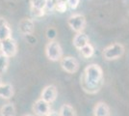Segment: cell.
<instances>
[{
	"label": "cell",
	"instance_id": "52a82bcc",
	"mask_svg": "<svg viewBox=\"0 0 129 116\" xmlns=\"http://www.w3.org/2000/svg\"><path fill=\"white\" fill-rule=\"evenodd\" d=\"M33 111L38 116H46L50 112V104L43 99H39L33 105Z\"/></svg>",
	"mask_w": 129,
	"mask_h": 116
},
{
	"label": "cell",
	"instance_id": "8992f818",
	"mask_svg": "<svg viewBox=\"0 0 129 116\" xmlns=\"http://www.w3.org/2000/svg\"><path fill=\"white\" fill-rule=\"evenodd\" d=\"M62 69L69 74H74L79 70V63L72 56H66L61 59Z\"/></svg>",
	"mask_w": 129,
	"mask_h": 116
},
{
	"label": "cell",
	"instance_id": "9a60e30c",
	"mask_svg": "<svg viewBox=\"0 0 129 116\" xmlns=\"http://www.w3.org/2000/svg\"><path fill=\"white\" fill-rule=\"evenodd\" d=\"M59 112L61 116H77L75 109L70 105H63L61 106Z\"/></svg>",
	"mask_w": 129,
	"mask_h": 116
},
{
	"label": "cell",
	"instance_id": "d6986e66",
	"mask_svg": "<svg viewBox=\"0 0 129 116\" xmlns=\"http://www.w3.org/2000/svg\"><path fill=\"white\" fill-rule=\"evenodd\" d=\"M68 4H67V1H63V0H60L57 3L54 4V9L59 13H64L68 9Z\"/></svg>",
	"mask_w": 129,
	"mask_h": 116
},
{
	"label": "cell",
	"instance_id": "ba28073f",
	"mask_svg": "<svg viewBox=\"0 0 129 116\" xmlns=\"http://www.w3.org/2000/svg\"><path fill=\"white\" fill-rule=\"evenodd\" d=\"M57 95H58V92H57L56 87L54 85H47L46 87L43 88L41 96H42V99L46 101L49 104H51L56 100Z\"/></svg>",
	"mask_w": 129,
	"mask_h": 116
},
{
	"label": "cell",
	"instance_id": "d4e9b609",
	"mask_svg": "<svg viewBox=\"0 0 129 116\" xmlns=\"http://www.w3.org/2000/svg\"><path fill=\"white\" fill-rule=\"evenodd\" d=\"M0 51H1V41H0Z\"/></svg>",
	"mask_w": 129,
	"mask_h": 116
},
{
	"label": "cell",
	"instance_id": "3957f363",
	"mask_svg": "<svg viewBox=\"0 0 129 116\" xmlns=\"http://www.w3.org/2000/svg\"><path fill=\"white\" fill-rule=\"evenodd\" d=\"M45 54L50 61H58L63 58V50L56 41H50L45 45Z\"/></svg>",
	"mask_w": 129,
	"mask_h": 116
},
{
	"label": "cell",
	"instance_id": "2e32d148",
	"mask_svg": "<svg viewBox=\"0 0 129 116\" xmlns=\"http://www.w3.org/2000/svg\"><path fill=\"white\" fill-rule=\"evenodd\" d=\"M80 52L83 57H85V58H90V57H91V56L93 55V53H94V49H93V47L89 43V44H87L85 47H83V48L81 49Z\"/></svg>",
	"mask_w": 129,
	"mask_h": 116
},
{
	"label": "cell",
	"instance_id": "6da1fadb",
	"mask_svg": "<svg viewBox=\"0 0 129 116\" xmlns=\"http://www.w3.org/2000/svg\"><path fill=\"white\" fill-rule=\"evenodd\" d=\"M102 80V69L96 64H91L87 66L84 70L83 77L81 78V84L86 92L90 94H93L97 92L101 87Z\"/></svg>",
	"mask_w": 129,
	"mask_h": 116
},
{
	"label": "cell",
	"instance_id": "30bf717a",
	"mask_svg": "<svg viewBox=\"0 0 129 116\" xmlns=\"http://www.w3.org/2000/svg\"><path fill=\"white\" fill-rule=\"evenodd\" d=\"M87 44H89V37L83 32L77 33L73 38V45L78 50H81Z\"/></svg>",
	"mask_w": 129,
	"mask_h": 116
},
{
	"label": "cell",
	"instance_id": "5bb4252c",
	"mask_svg": "<svg viewBox=\"0 0 129 116\" xmlns=\"http://www.w3.org/2000/svg\"><path fill=\"white\" fill-rule=\"evenodd\" d=\"M0 115L1 116H16V107L14 104L8 103L1 106L0 108Z\"/></svg>",
	"mask_w": 129,
	"mask_h": 116
},
{
	"label": "cell",
	"instance_id": "ac0fdd59",
	"mask_svg": "<svg viewBox=\"0 0 129 116\" xmlns=\"http://www.w3.org/2000/svg\"><path fill=\"white\" fill-rule=\"evenodd\" d=\"M47 4H48V0H30V6L32 8L45 10Z\"/></svg>",
	"mask_w": 129,
	"mask_h": 116
},
{
	"label": "cell",
	"instance_id": "ffe728a7",
	"mask_svg": "<svg viewBox=\"0 0 129 116\" xmlns=\"http://www.w3.org/2000/svg\"><path fill=\"white\" fill-rule=\"evenodd\" d=\"M31 14H32L33 17H43V16H44L45 10H43V9H37V8H32V7H31Z\"/></svg>",
	"mask_w": 129,
	"mask_h": 116
},
{
	"label": "cell",
	"instance_id": "4fadbf2b",
	"mask_svg": "<svg viewBox=\"0 0 129 116\" xmlns=\"http://www.w3.org/2000/svg\"><path fill=\"white\" fill-rule=\"evenodd\" d=\"M10 37H12V30L9 24L6 21L0 22V41L2 42Z\"/></svg>",
	"mask_w": 129,
	"mask_h": 116
},
{
	"label": "cell",
	"instance_id": "9c48e42d",
	"mask_svg": "<svg viewBox=\"0 0 129 116\" xmlns=\"http://www.w3.org/2000/svg\"><path fill=\"white\" fill-rule=\"evenodd\" d=\"M34 22L30 18H22L19 21V31L23 35H31L34 32Z\"/></svg>",
	"mask_w": 129,
	"mask_h": 116
},
{
	"label": "cell",
	"instance_id": "7c38bea8",
	"mask_svg": "<svg viewBox=\"0 0 129 116\" xmlns=\"http://www.w3.org/2000/svg\"><path fill=\"white\" fill-rule=\"evenodd\" d=\"M14 96V87L12 86V84L9 83H2V85H0V98L2 99H11Z\"/></svg>",
	"mask_w": 129,
	"mask_h": 116
},
{
	"label": "cell",
	"instance_id": "7a4b0ae2",
	"mask_svg": "<svg viewBox=\"0 0 129 116\" xmlns=\"http://www.w3.org/2000/svg\"><path fill=\"white\" fill-rule=\"evenodd\" d=\"M124 53V47L119 43H114L106 47L103 50V57L105 60L112 61L120 58Z\"/></svg>",
	"mask_w": 129,
	"mask_h": 116
},
{
	"label": "cell",
	"instance_id": "e0dca14e",
	"mask_svg": "<svg viewBox=\"0 0 129 116\" xmlns=\"http://www.w3.org/2000/svg\"><path fill=\"white\" fill-rule=\"evenodd\" d=\"M9 66V57L0 52V75L6 73Z\"/></svg>",
	"mask_w": 129,
	"mask_h": 116
},
{
	"label": "cell",
	"instance_id": "8fae6325",
	"mask_svg": "<svg viewBox=\"0 0 129 116\" xmlns=\"http://www.w3.org/2000/svg\"><path fill=\"white\" fill-rule=\"evenodd\" d=\"M93 114L94 116H110V108L105 103L99 102L94 106Z\"/></svg>",
	"mask_w": 129,
	"mask_h": 116
},
{
	"label": "cell",
	"instance_id": "277c9868",
	"mask_svg": "<svg viewBox=\"0 0 129 116\" xmlns=\"http://www.w3.org/2000/svg\"><path fill=\"white\" fill-rule=\"evenodd\" d=\"M68 23L73 31H75L76 33H79L83 32V30L86 27V18L81 14H74L69 17Z\"/></svg>",
	"mask_w": 129,
	"mask_h": 116
},
{
	"label": "cell",
	"instance_id": "7402d4cb",
	"mask_svg": "<svg viewBox=\"0 0 129 116\" xmlns=\"http://www.w3.org/2000/svg\"><path fill=\"white\" fill-rule=\"evenodd\" d=\"M46 116H61V115H60V112H57V111H50Z\"/></svg>",
	"mask_w": 129,
	"mask_h": 116
},
{
	"label": "cell",
	"instance_id": "603a6c76",
	"mask_svg": "<svg viewBox=\"0 0 129 116\" xmlns=\"http://www.w3.org/2000/svg\"><path fill=\"white\" fill-rule=\"evenodd\" d=\"M22 116H34V115H32V114H24V115Z\"/></svg>",
	"mask_w": 129,
	"mask_h": 116
},
{
	"label": "cell",
	"instance_id": "5b68a950",
	"mask_svg": "<svg viewBox=\"0 0 129 116\" xmlns=\"http://www.w3.org/2000/svg\"><path fill=\"white\" fill-rule=\"evenodd\" d=\"M1 52L3 54H5L6 56H8L9 58L16 56V52H17L16 42L12 37L2 41L1 42Z\"/></svg>",
	"mask_w": 129,
	"mask_h": 116
},
{
	"label": "cell",
	"instance_id": "44dd1931",
	"mask_svg": "<svg viewBox=\"0 0 129 116\" xmlns=\"http://www.w3.org/2000/svg\"><path fill=\"white\" fill-rule=\"evenodd\" d=\"M80 0H67V4L70 9H76L79 5Z\"/></svg>",
	"mask_w": 129,
	"mask_h": 116
},
{
	"label": "cell",
	"instance_id": "cb8c5ba5",
	"mask_svg": "<svg viewBox=\"0 0 129 116\" xmlns=\"http://www.w3.org/2000/svg\"><path fill=\"white\" fill-rule=\"evenodd\" d=\"M0 85H2V79H1V77H0Z\"/></svg>",
	"mask_w": 129,
	"mask_h": 116
}]
</instances>
